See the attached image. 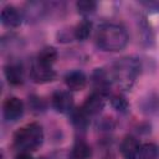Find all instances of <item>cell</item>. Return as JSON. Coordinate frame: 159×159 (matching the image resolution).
<instances>
[{
	"label": "cell",
	"instance_id": "cell-1",
	"mask_svg": "<svg viewBox=\"0 0 159 159\" xmlns=\"http://www.w3.org/2000/svg\"><path fill=\"white\" fill-rule=\"evenodd\" d=\"M129 36L124 26L116 22H107L98 27L96 32L97 46L108 52L122 51L128 43Z\"/></svg>",
	"mask_w": 159,
	"mask_h": 159
},
{
	"label": "cell",
	"instance_id": "cell-2",
	"mask_svg": "<svg viewBox=\"0 0 159 159\" xmlns=\"http://www.w3.org/2000/svg\"><path fill=\"white\" fill-rule=\"evenodd\" d=\"M142 72V63L140 60L133 56H127L120 60H118L113 70L111 72L112 80L118 82L119 86L123 88H130L138 76Z\"/></svg>",
	"mask_w": 159,
	"mask_h": 159
},
{
	"label": "cell",
	"instance_id": "cell-3",
	"mask_svg": "<svg viewBox=\"0 0 159 159\" xmlns=\"http://www.w3.org/2000/svg\"><path fill=\"white\" fill-rule=\"evenodd\" d=\"M43 129L37 123H30L14 134V145L20 152L36 150L43 143Z\"/></svg>",
	"mask_w": 159,
	"mask_h": 159
},
{
	"label": "cell",
	"instance_id": "cell-4",
	"mask_svg": "<svg viewBox=\"0 0 159 159\" xmlns=\"http://www.w3.org/2000/svg\"><path fill=\"white\" fill-rule=\"evenodd\" d=\"M2 114L7 122H16L24 114V103L17 97H9L2 104Z\"/></svg>",
	"mask_w": 159,
	"mask_h": 159
},
{
	"label": "cell",
	"instance_id": "cell-5",
	"mask_svg": "<svg viewBox=\"0 0 159 159\" xmlns=\"http://www.w3.org/2000/svg\"><path fill=\"white\" fill-rule=\"evenodd\" d=\"M51 103L58 113H70L73 109V97L68 91H56L52 94Z\"/></svg>",
	"mask_w": 159,
	"mask_h": 159
},
{
	"label": "cell",
	"instance_id": "cell-6",
	"mask_svg": "<svg viewBox=\"0 0 159 159\" xmlns=\"http://www.w3.org/2000/svg\"><path fill=\"white\" fill-rule=\"evenodd\" d=\"M91 81L94 87V92H98V93L106 96L108 93V89H109L113 80H112L111 73H108L103 68H97L93 71V73L91 76Z\"/></svg>",
	"mask_w": 159,
	"mask_h": 159
},
{
	"label": "cell",
	"instance_id": "cell-7",
	"mask_svg": "<svg viewBox=\"0 0 159 159\" xmlns=\"http://www.w3.org/2000/svg\"><path fill=\"white\" fill-rule=\"evenodd\" d=\"M30 77L36 83H47L56 78V72L52 70V67L40 65L35 61L30 70Z\"/></svg>",
	"mask_w": 159,
	"mask_h": 159
},
{
	"label": "cell",
	"instance_id": "cell-8",
	"mask_svg": "<svg viewBox=\"0 0 159 159\" xmlns=\"http://www.w3.org/2000/svg\"><path fill=\"white\" fill-rule=\"evenodd\" d=\"M1 24L6 27H19L22 24L24 14L15 6H5L0 14Z\"/></svg>",
	"mask_w": 159,
	"mask_h": 159
},
{
	"label": "cell",
	"instance_id": "cell-9",
	"mask_svg": "<svg viewBox=\"0 0 159 159\" xmlns=\"http://www.w3.org/2000/svg\"><path fill=\"white\" fill-rule=\"evenodd\" d=\"M104 104H106L104 96L98 93V92H93L87 97V99L82 104V109L89 117L91 116H97L102 112V109L104 108Z\"/></svg>",
	"mask_w": 159,
	"mask_h": 159
},
{
	"label": "cell",
	"instance_id": "cell-10",
	"mask_svg": "<svg viewBox=\"0 0 159 159\" xmlns=\"http://www.w3.org/2000/svg\"><path fill=\"white\" fill-rule=\"evenodd\" d=\"M65 83L71 91H81L87 84V76L84 72L80 70H73L66 73Z\"/></svg>",
	"mask_w": 159,
	"mask_h": 159
},
{
	"label": "cell",
	"instance_id": "cell-11",
	"mask_svg": "<svg viewBox=\"0 0 159 159\" xmlns=\"http://www.w3.org/2000/svg\"><path fill=\"white\" fill-rule=\"evenodd\" d=\"M5 78L12 86H20L24 83V68L19 62H10L4 68Z\"/></svg>",
	"mask_w": 159,
	"mask_h": 159
},
{
	"label": "cell",
	"instance_id": "cell-12",
	"mask_svg": "<svg viewBox=\"0 0 159 159\" xmlns=\"http://www.w3.org/2000/svg\"><path fill=\"white\" fill-rule=\"evenodd\" d=\"M139 148H140V144H139L138 139L132 135L124 137L119 145L120 153L125 159H135L138 155Z\"/></svg>",
	"mask_w": 159,
	"mask_h": 159
},
{
	"label": "cell",
	"instance_id": "cell-13",
	"mask_svg": "<svg viewBox=\"0 0 159 159\" xmlns=\"http://www.w3.org/2000/svg\"><path fill=\"white\" fill-rule=\"evenodd\" d=\"M70 114V120L72 125L77 130H86L88 124H89V116L82 109V107H73V109L68 113Z\"/></svg>",
	"mask_w": 159,
	"mask_h": 159
},
{
	"label": "cell",
	"instance_id": "cell-14",
	"mask_svg": "<svg viewBox=\"0 0 159 159\" xmlns=\"http://www.w3.org/2000/svg\"><path fill=\"white\" fill-rule=\"evenodd\" d=\"M46 10L47 6L43 2H39V1L29 2L24 11V19H27L29 21H36L43 16Z\"/></svg>",
	"mask_w": 159,
	"mask_h": 159
},
{
	"label": "cell",
	"instance_id": "cell-15",
	"mask_svg": "<svg viewBox=\"0 0 159 159\" xmlns=\"http://www.w3.org/2000/svg\"><path fill=\"white\" fill-rule=\"evenodd\" d=\"M139 108L145 114H154L159 112V96L157 93H148L142 98Z\"/></svg>",
	"mask_w": 159,
	"mask_h": 159
},
{
	"label": "cell",
	"instance_id": "cell-16",
	"mask_svg": "<svg viewBox=\"0 0 159 159\" xmlns=\"http://www.w3.org/2000/svg\"><path fill=\"white\" fill-rule=\"evenodd\" d=\"M56 60H57V50L52 46H46L40 50L35 61L39 62L40 65L52 67V65L56 62Z\"/></svg>",
	"mask_w": 159,
	"mask_h": 159
},
{
	"label": "cell",
	"instance_id": "cell-17",
	"mask_svg": "<svg viewBox=\"0 0 159 159\" xmlns=\"http://www.w3.org/2000/svg\"><path fill=\"white\" fill-rule=\"evenodd\" d=\"M91 155H92L91 147L83 139H77L72 147L71 158L72 159H89Z\"/></svg>",
	"mask_w": 159,
	"mask_h": 159
},
{
	"label": "cell",
	"instance_id": "cell-18",
	"mask_svg": "<svg viewBox=\"0 0 159 159\" xmlns=\"http://www.w3.org/2000/svg\"><path fill=\"white\" fill-rule=\"evenodd\" d=\"M159 158V145L154 143L142 144L135 159H158Z\"/></svg>",
	"mask_w": 159,
	"mask_h": 159
},
{
	"label": "cell",
	"instance_id": "cell-19",
	"mask_svg": "<svg viewBox=\"0 0 159 159\" xmlns=\"http://www.w3.org/2000/svg\"><path fill=\"white\" fill-rule=\"evenodd\" d=\"M92 30V22L87 19L82 20L80 24H77V26L73 30V37L77 41H84L88 39L89 34Z\"/></svg>",
	"mask_w": 159,
	"mask_h": 159
},
{
	"label": "cell",
	"instance_id": "cell-20",
	"mask_svg": "<svg viewBox=\"0 0 159 159\" xmlns=\"http://www.w3.org/2000/svg\"><path fill=\"white\" fill-rule=\"evenodd\" d=\"M76 7L78 14L82 16H88L97 10V2L93 0H80L76 2Z\"/></svg>",
	"mask_w": 159,
	"mask_h": 159
},
{
	"label": "cell",
	"instance_id": "cell-21",
	"mask_svg": "<svg viewBox=\"0 0 159 159\" xmlns=\"http://www.w3.org/2000/svg\"><path fill=\"white\" fill-rule=\"evenodd\" d=\"M111 104H112V107H113L117 112L123 113V114L127 113L128 109H129V103H128L127 98H125L124 96H122V94H116V96H113V97L111 98Z\"/></svg>",
	"mask_w": 159,
	"mask_h": 159
},
{
	"label": "cell",
	"instance_id": "cell-22",
	"mask_svg": "<svg viewBox=\"0 0 159 159\" xmlns=\"http://www.w3.org/2000/svg\"><path fill=\"white\" fill-rule=\"evenodd\" d=\"M29 107L34 113H42L46 111V102L39 96H31L29 98Z\"/></svg>",
	"mask_w": 159,
	"mask_h": 159
},
{
	"label": "cell",
	"instance_id": "cell-23",
	"mask_svg": "<svg viewBox=\"0 0 159 159\" xmlns=\"http://www.w3.org/2000/svg\"><path fill=\"white\" fill-rule=\"evenodd\" d=\"M140 4L143 6H145L152 12H159V2L158 1H143Z\"/></svg>",
	"mask_w": 159,
	"mask_h": 159
},
{
	"label": "cell",
	"instance_id": "cell-24",
	"mask_svg": "<svg viewBox=\"0 0 159 159\" xmlns=\"http://www.w3.org/2000/svg\"><path fill=\"white\" fill-rule=\"evenodd\" d=\"M15 159H32V157H31L30 152H20L15 157Z\"/></svg>",
	"mask_w": 159,
	"mask_h": 159
},
{
	"label": "cell",
	"instance_id": "cell-25",
	"mask_svg": "<svg viewBox=\"0 0 159 159\" xmlns=\"http://www.w3.org/2000/svg\"><path fill=\"white\" fill-rule=\"evenodd\" d=\"M39 159H46V158H39Z\"/></svg>",
	"mask_w": 159,
	"mask_h": 159
}]
</instances>
